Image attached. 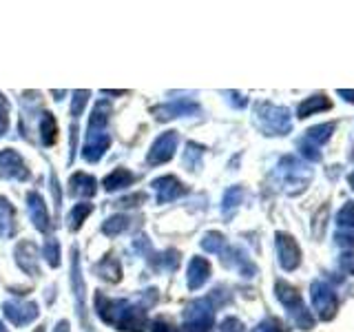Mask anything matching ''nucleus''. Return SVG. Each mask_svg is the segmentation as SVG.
<instances>
[{
	"instance_id": "17",
	"label": "nucleus",
	"mask_w": 354,
	"mask_h": 332,
	"mask_svg": "<svg viewBox=\"0 0 354 332\" xmlns=\"http://www.w3.org/2000/svg\"><path fill=\"white\" fill-rule=\"evenodd\" d=\"M109 144H111V138L106 136V133H91V136H86V142H84V147H82V158L86 162H100L102 160V155L106 153L109 149Z\"/></svg>"
},
{
	"instance_id": "47",
	"label": "nucleus",
	"mask_w": 354,
	"mask_h": 332,
	"mask_svg": "<svg viewBox=\"0 0 354 332\" xmlns=\"http://www.w3.org/2000/svg\"><path fill=\"white\" fill-rule=\"evenodd\" d=\"M104 93H109V95H124V93H129V91H104Z\"/></svg>"
},
{
	"instance_id": "7",
	"label": "nucleus",
	"mask_w": 354,
	"mask_h": 332,
	"mask_svg": "<svg viewBox=\"0 0 354 332\" xmlns=\"http://www.w3.org/2000/svg\"><path fill=\"white\" fill-rule=\"evenodd\" d=\"M149 319H147V308L144 306H136L124 299V306H122L120 315H118V321H115V330H122V332H144L147 328Z\"/></svg>"
},
{
	"instance_id": "46",
	"label": "nucleus",
	"mask_w": 354,
	"mask_h": 332,
	"mask_svg": "<svg viewBox=\"0 0 354 332\" xmlns=\"http://www.w3.org/2000/svg\"><path fill=\"white\" fill-rule=\"evenodd\" d=\"M7 107H9V104H7V100H5L3 95H0V109H3V111H7Z\"/></svg>"
},
{
	"instance_id": "32",
	"label": "nucleus",
	"mask_w": 354,
	"mask_h": 332,
	"mask_svg": "<svg viewBox=\"0 0 354 332\" xmlns=\"http://www.w3.org/2000/svg\"><path fill=\"white\" fill-rule=\"evenodd\" d=\"M202 155H204V149L199 147V144L188 142V144H186V153H184V164H186L191 171H197V169H199V164H202Z\"/></svg>"
},
{
	"instance_id": "48",
	"label": "nucleus",
	"mask_w": 354,
	"mask_h": 332,
	"mask_svg": "<svg viewBox=\"0 0 354 332\" xmlns=\"http://www.w3.org/2000/svg\"><path fill=\"white\" fill-rule=\"evenodd\" d=\"M348 182H350V186L354 188V171H352V173L348 175Z\"/></svg>"
},
{
	"instance_id": "14",
	"label": "nucleus",
	"mask_w": 354,
	"mask_h": 332,
	"mask_svg": "<svg viewBox=\"0 0 354 332\" xmlns=\"http://www.w3.org/2000/svg\"><path fill=\"white\" fill-rule=\"evenodd\" d=\"M339 246H354V202H348L337 215V235Z\"/></svg>"
},
{
	"instance_id": "5",
	"label": "nucleus",
	"mask_w": 354,
	"mask_h": 332,
	"mask_svg": "<svg viewBox=\"0 0 354 332\" xmlns=\"http://www.w3.org/2000/svg\"><path fill=\"white\" fill-rule=\"evenodd\" d=\"M310 295H313V308L321 321H330L337 315V308H339L337 293L328 282H324V279L313 282V286H310Z\"/></svg>"
},
{
	"instance_id": "28",
	"label": "nucleus",
	"mask_w": 354,
	"mask_h": 332,
	"mask_svg": "<svg viewBox=\"0 0 354 332\" xmlns=\"http://www.w3.org/2000/svg\"><path fill=\"white\" fill-rule=\"evenodd\" d=\"M243 202V188L241 186H230L224 193V199H221V213L224 215H232L239 204Z\"/></svg>"
},
{
	"instance_id": "19",
	"label": "nucleus",
	"mask_w": 354,
	"mask_h": 332,
	"mask_svg": "<svg viewBox=\"0 0 354 332\" xmlns=\"http://www.w3.org/2000/svg\"><path fill=\"white\" fill-rule=\"evenodd\" d=\"M210 277V264L204 257H193L188 264V273H186V284L191 290H199Z\"/></svg>"
},
{
	"instance_id": "10",
	"label": "nucleus",
	"mask_w": 354,
	"mask_h": 332,
	"mask_svg": "<svg viewBox=\"0 0 354 332\" xmlns=\"http://www.w3.org/2000/svg\"><path fill=\"white\" fill-rule=\"evenodd\" d=\"M274 243H277V255H279V266L283 270L292 273L299 268L301 264V248L295 241V237L286 235V232H277L274 235Z\"/></svg>"
},
{
	"instance_id": "42",
	"label": "nucleus",
	"mask_w": 354,
	"mask_h": 332,
	"mask_svg": "<svg viewBox=\"0 0 354 332\" xmlns=\"http://www.w3.org/2000/svg\"><path fill=\"white\" fill-rule=\"evenodd\" d=\"M151 246V243H149V239L147 237H144V235H140L138 239H133V250H136V252H142V250H147Z\"/></svg>"
},
{
	"instance_id": "39",
	"label": "nucleus",
	"mask_w": 354,
	"mask_h": 332,
	"mask_svg": "<svg viewBox=\"0 0 354 332\" xmlns=\"http://www.w3.org/2000/svg\"><path fill=\"white\" fill-rule=\"evenodd\" d=\"M151 332H182V330L175 328L173 324H169V321L158 319V321H153V324H151Z\"/></svg>"
},
{
	"instance_id": "27",
	"label": "nucleus",
	"mask_w": 354,
	"mask_h": 332,
	"mask_svg": "<svg viewBox=\"0 0 354 332\" xmlns=\"http://www.w3.org/2000/svg\"><path fill=\"white\" fill-rule=\"evenodd\" d=\"M40 138H42V144L44 147H51L58 140V124H55V118L49 111H44L42 113V120H40Z\"/></svg>"
},
{
	"instance_id": "11",
	"label": "nucleus",
	"mask_w": 354,
	"mask_h": 332,
	"mask_svg": "<svg viewBox=\"0 0 354 332\" xmlns=\"http://www.w3.org/2000/svg\"><path fill=\"white\" fill-rule=\"evenodd\" d=\"M177 142H180V136H177V131H166V133H162V136L153 142V147H151V151L147 155V164H151V166L166 164L175 155Z\"/></svg>"
},
{
	"instance_id": "12",
	"label": "nucleus",
	"mask_w": 354,
	"mask_h": 332,
	"mask_svg": "<svg viewBox=\"0 0 354 332\" xmlns=\"http://www.w3.org/2000/svg\"><path fill=\"white\" fill-rule=\"evenodd\" d=\"M193 113H199V104L191 102V100H173V102L158 104L153 109L155 120H160V122L182 118V116H193Z\"/></svg>"
},
{
	"instance_id": "6",
	"label": "nucleus",
	"mask_w": 354,
	"mask_h": 332,
	"mask_svg": "<svg viewBox=\"0 0 354 332\" xmlns=\"http://www.w3.org/2000/svg\"><path fill=\"white\" fill-rule=\"evenodd\" d=\"M71 286H73V297H75V313L80 324L84 326L86 332H91L86 319V304H84V279H82V270H80V259H77V246L71 248Z\"/></svg>"
},
{
	"instance_id": "18",
	"label": "nucleus",
	"mask_w": 354,
	"mask_h": 332,
	"mask_svg": "<svg viewBox=\"0 0 354 332\" xmlns=\"http://www.w3.org/2000/svg\"><path fill=\"white\" fill-rule=\"evenodd\" d=\"M221 255H224L221 261H224V266H228V268H237L243 277H254V275H257V266L250 261V257L241 248H237V246L228 248L226 252H221Z\"/></svg>"
},
{
	"instance_id": "24",
	"label": "nucleus",
	"mask_w": 354,
	"mask_h": 332,
	"mask_svg": "<svg viewBox=\"0 0 354 332\" xmlns=\"http://www.w3.org/2000/svg\"><path fill=\"white\" fill-rule=\"evenodd\" d=\"M335 129H337V124L335 122H326V124H317V127H313V129H308L306 131V136H304V140L306 142H310V144H315V147H324V144L332 138V133H335Z\"/></svg>"
},
{
	"instance_id": "26",
	"label": "nucleus",
	"mask_w": 354,
	"mask_h": 332,
	"mask_svg": "<svg viewBox=\"0 0 354 332\" xmlns=\"http://www.w3.org/2000/svg\"><path fill=\"white\" fill-rule=\"evenodd\" d=\"M109 113H111L109 102H97L95 109H93V113H91V122H88L86 136H91V133H102L106 120H109Z\"/></svg>"
},
{
	"instance_id": "37",
	"label": "nucleus",
	"mask_w": 354,
	"mask_h": 332,
	"mask_svg": "<svg viewBox=\"0 0 354 332\" xmlns=\"http://www.w3.org/2000/svg\"><path fill=\"white\" fill-rule=\"evenodd\" d=\"M219 328H221V332H246V330H243V324H241L239 319H235V317L224 319Z\"/></svg>"
},
{
	"instance_id": "15",
	"label": "nucleus",
	"mask_w": 354,
	"mask_h": 332,
	"mask_svg": "<svg viewBox=\"0 0 354 332\" xmlns=\"http://www.w3.org/2000/svg\"><path fill=\"white\" fill-rule=\"evenodd\" d=\"M155 193H158V204H169L173 199L182 197L186 193V186L177 180L175 175H164V177H158L153 184Z\"/></svg>"
},
{
	"instance_id": "50",
	"label": "nucleus",
	"mask_w": 354,
	"mask_h": 332,
	"mask_svg": "<svg viewBox=\"0 0 354 332\" xmlns=\"http://www.w3.org/2000/svg\"><path fill=\"white\" fill-rule=\"evenodd\" d=\"M33 332H44V326H40V328H36V330H33Z\"/></svg>"
},
{
	"instance_id": "29",
	"label": "nucleus",
	"mask_w": 354,
	"mask_h": 332,
	"mask_svg": "<svg viewBox=\"0 0 354 332\" xmlns=\"http://www.w3.org/2000/svg\"><path fill=\"white\" fill-rule=\"evenodd\" d=\"M202 248L206 250V252H213V255H221L224 252V248H226V239H224V235L221 232H217V230H210V232H206V235L202 237Z\"/></svg>"
},
{
	"instance_id": "49",
	"label": "nucleus",
	"mask_w": 354,
	"mask_h": 332,
	"mask_svg": "<svg viewBox=\"0 0 354 332\" xmlns=\"http://www.w3.org/2000/svg\"><path fill=\"white\" fill-rule=\"evenodd\" d=\"M0 332H7V328H5V324L0 321Z\"/></svg>"
},
{
	"instance_id": "21",
	"label": "nucleus",
	"mask_w": 354,
	"mask_h": 332,
	"mask_svg": "<svg viewBox=\"0 0 354 332\" xmlns=\"http://www.w3.org/2000/svg\"><path fill=\"white\" fill-rule=\"evenodd\" d=\"M16 235V210L5 197H0V237L11 239Z\"/></svg>"
},
{
	"instance_id": "45",
	"label": "nucleus",
	"mask_w": 354,
	"mask_h": 332,
	"mask_svg": "<svg viewBox=\"0 0 354 332\" xmlns=\"http://www.w3.org/2000/svg\"><path fill=\"white\" fill-rule=\"evenodd\" d=\"M339 95H341V98H346L348 102H354V91H346V89H341Z\"/></svg>"
},
{
	"instance_id": "43",
	"label": "nucleus",
	"mask_w": 354,
	"mask_h": 332,
	"mask_svg": "<svg viewBox=\"0 0 354 332\" xmlns=\"http://www.w3.org/2000/svg\"><path fill=\"white\" fill-rule=\"evenodd\" d=\"M7 129H9V118H7V111L0 109V138L5 136Z\"/></svg>"
},
{
	"instance_id": "8",
	"label": "nucleus",
	"mask_w": 354,
	"mask_h": 332,
	"mask_svg": "<svg viewBox=\"0 0 354 332\" xmlns=\"http://www.w3.org/2000/svg\"><path fill=\"white\" fill-rule=\"evenodd\" d=\"M0 177L3 180L27 182L29 180V166L22 160V155L14 149L0 151Z\"/></svg>"
},
{
	"instance_id": "1",
	"label": "nucleus",
	"mask_w": 354,
	"mask_h": 332,
	"mask_svg": "<svg viewBox=\"0 0 354 332\" xmlns=\"http://www.w3.org/2000/svg\"><path fill=\"white\" fill-rule=\"evenodd\" d=\"M274 177L286 195H299L306 191V186L313 180V169L295 155H286L277 164Z\"/></svg>"
},
{
	"instance_id": "22",
	"label": "nucleus",
	"mask_w": 354,
	"mask_h": 332,
	"mask_svg": "<svg viewBox=\"0 0 354 332\" xmlns=\"http://www.w3.org/2000/svg\"><path fill=\"white\" fill-rule=\"evenodd\" d=\"M133 182H136V175H133L129 169H115L113 173H109L104 177L102 186L106 193H115V191H122V188L131 186Z\"/></svg>"
},
{
	"instance_id": "4",
	"label": "nucleus",
	"mask_w": 354,
	"mask_h": 332,
	"mask_svg": "<svg viewBox=\"0 0 354 332\" xmlns=\"http://www.w3.org/2000/svg\"><path fill=\"white\" fill-rule=\"evenodd\" d=\"M215 324V306L210 299H195L184 310L186 332H210Z\"/></svg>"
},
{
	"instance_id": "20",
	"label": "nucleus",
	"mask_w": 354,
	"mask_h": 332,
	"mask_svg": "<svg viewBox=\"0 0 354 332\" xmlns=\"http://www.w3.org/2000/svg\"><path fill=\"white\" fill-rule=\"evenodd\" d=\"M69 193L77 199L93 197L97 193V180L88 173H75L69 180Z\"/></svg>"
},
{
	"instance_id": "44",
	"label": "nucleus",
	"mask_w": 354,
	"mask_h": 332,
	"mask_svg": "<svg viewBox=\"0 0 354 332\" xmlns=\"http://www.w3.org/2000/svg\"><path fill=\"white\" fill-rule=\"evenodd\" d=\"M53 332H71V328H69V321H66V319L58 321V324H55V328H53Z\"/></svg>"
},
{
	"instance_id": "23",
	"label": "nucleus",
	"mask_w": 354,
	"mask_h": 332,
	"mask_svg": "<svg viewBox=\"0 0 354 332\" xmlns=\"http://www.w3.org/2000/svg\"><path fill=\"white\" fill-rule=\"evenodd\" d=\"M95 275L102 277L104 282L115 284V282L122 279V266H120V261L113 257V255H109V257H104L100 264H95Z\"/></svg>"
},
{
	"instance_id": "51",
	"label": "nucleus",
	"mask_w": 354,
	"mask_h": 332,
	"mask_svg": "<svg viewBox=\"0 0 354 332\" xmlns=\"http://www.w3.org/2000/svg\"><path fill=\"white\" fill-rule=\"evenodd\" d=\"M352 160H354V153H352Z\"/></svg>"
},
{
	"instance_id": "33",
	"label": "nucleus",
	"mask_w": 354,
	"mask_h": 332,
	"mask_svg": "<svg viewBox=\"0 0 354 332\" xmlns=\"http://www.w3.org/2000/svg\"><path fill=\"white\" fill-rule=\"evenodd\" d=\"M151 264H155L158 268H164V270H175L177 266H180V252L166 250L162 255H155V259H151Z\"/></svg>"
},
{
	"instance_id": "36",
	"label": "nucleus",
	"mask_w": 354,
	"mask_h": 332,
	"mask_svg": "<svg viewBox=\"0 0 354 332\" xmlns=\"http://www.w3.org/2000/svg\"><path fill=\"white\" fill-rule=\"evenodd\" d=\"M88 100V91H73V102H71V118H80L82 116V109Z\"/></svg>"
},
{
	"instance_id": "34",
	"label": "nucleus",
	"mask_w": 354,
	"mask_h": 332,
	"mask_svg": "<svg viewBox=\"0 0 354 332\" xmlns=\"http://www.w3.org/2000/svg\"><path fill=\"white\" fill-rule=\"evenodd\" d=\"M44 259H47L51 268H58L60 266V243L55 237H49L44 241Z\"/></svg>"
},
{
	"instance_id": "30",
	"label": "nucleus",
	"mask_w": 354,
	"mask_h": 332,
	"mask_svg": "<svg viewBox=\"0 0 354 332\" xmlns=\"http://www.w3.org/2000/svg\"><path fill=\"white\" fill-rule=\"evenodd\" d=\"M93 213V206L91 204H75L73 210H71V215H69V228L75 232V230H80V226L84 224V219Z\"/></svg>"
},
{
	"instance_id": "40",
	"label": "nucleus",
	"mask_w": 354,
	"mask_h": 332,
	"mask_svg": "<svg viewBox=\"0 0 354 332\" xmlns=\"http://www.w3.org/2000/svg\"><path fill=\"white\" fill-rule=\"evenodd\" d=\"M226 95H228V102H230L232 107H235V109H243V107L248 104V98H243V95L237 93V91H228Z\"/></svg>"
},
{
	"instance_id": "2",
	"label": "nucleus",
	"mask_w": 354,
	"mask_h": 332,
	"mask_svg": "<svg viewBox=\"0 0 354 332\" xmlns=\"http://www.w3.org/2000/svg\"><path fill=\"white\" fill-rule=\"evenodd\" d=\"M254 120H257L259 129L266 136H286L292 129L290 111L272 102H259L254 107Z\"/></svg>"
},
{
	"instance_id": "13",
	"label": "nucleus",
	"mask_w": 354,
	"mask_h": 332,
	"mask_svg": "<svg viewBox=\"0 0 354 332\" xmlns=\"http://www.w3.org/2000/svg\"><path fill=\"white\" fill-rule=\"evenodd\" d=\"M14 259L18 264V268L22 273H27L31 277L40 275V266H38V248L33 241H20L14 248Z\"/></svg>"
},
{
	"instance_id": "41",
	"label": "nucleus",
	"mask_w": 354,
	"mask_h": 332,
	"mask_svg": "<svg viewBox=\"0 0 354 332\" xmlns=\"http://www.w3.org/2000/svg\"><path fill=\"white\" fill-rule=\"evenodd\" d=\"M144 199H147V195H144V193H138V195H133V197L122 199L120 206H138L140 202H144Z\"/></svg>"
},
{
	"instance_id": "35",
	"label": "nucleus",
	"mask_w": 354,
	"mask_h": 332,
	"mask_svg": "<svg viewBox=\"0 0 354 332\" xmlns=\"http://www.w3.org/2000/svg\"><path fill=\"white\" fill-rule=\"evenodd\" d=\"M250 332H286V328H283V324L279 319H274V317H268V319H263V321H259L257 326H254Z\"/></svg>"
},
{
	"instance_id": "31",
	"label": "nucleus",
	"mask_w": 354,
	"mask_h": 332,
	"mask_svg": "<svg viewBox=\"0 0 354 332\" xmlns=\"http://www.w3.org/2000/svg\"><path fill=\"white\" fill-rule=\"evenodd\" d=\"M127 228H129V217H124V215H113L102 224V232L106 237H115L120 232H124Z\"/></svg>"
},
{
	"instance_id": "38",
	"label": "nucleus",
	"mask_w": 354,
	"mask_h": 332,
	"mask_svg": "<svg viewBox=\"0 0 354 332\" xmlns=\"http://www.w3.org/2000/svg\"><path fill=\"white\" fill-rule=\"evenodd\" d=\"M339 266H341L343 273L354 275V252H343L339 257Z\"/></svg>"
},
{
	"instance_id": "16",
	"label": "nucleus",
	"mask_w": 354,
	"mask_h": 332,
	"mask_svg": "<svg viewBox=\"0 0 354 332\" xmlns=\"http://www.w3.org/2000/svg\"><path fill=\"white\" fill-rule=\"evenodd\" d=\"M27 210H29V217L33 221V226H36L40 232H47L51 228L49 210H47V204H44L40 193H36V191L27 193Z\"/></svg>"
},
{
	"instance_id": "3",
	"label": "nucleus",
	"mask_w": 354,
	"mask_h": 332,
	"mask_svg": "<svg viewBox=\"0 0 354 332\" xmlns=\"http://www.w3.org/2000/svg\"><path fill=\"white\" fill-rule=\"evenodd\" d=\"M274 295H277V299H279L281 306L288 310V315H290V319L299 328L310 330L315 326V317L310 315V310L304 306L301 295H299L297 288H292L290 284H286V282H277L274 284Z\"/></svg>"
},
{
	"instance_id": "25",
	"label": "nucleus",
	"mask_w": 354,
	"mask_h": 332,
	"mask_svg": "<svg viewBox=\"0 0 354 332\" xmlns=\"http://www.w3.org/2000/svg\"><path fill=\"white\" fill-rule=\"evenodd\" d=\"M328 109H330V100L326 95H310V98L304 100L301 104H299L297 116L299 118H308V116L317 113V111H328Z\"/></svg>"
},
{
	"instance_id": "9",
	"label": "nucleus",
	"mask_w": 354,
	"mask_h": 332,
	"mask_svg": "<svg viewBox=\"0 0 354 332\" xmlns=\"http://www.w3.org/2000/svg\"><path fill=\"white\" fill-rule=\"evenodd\" d=\"M3 313H5V317L16 328H22V326H29L31 321H36L38 315H40V310H38V304H33V302H20V299H9V302L3 304Z\"/></svg>"
}]
</instances>
